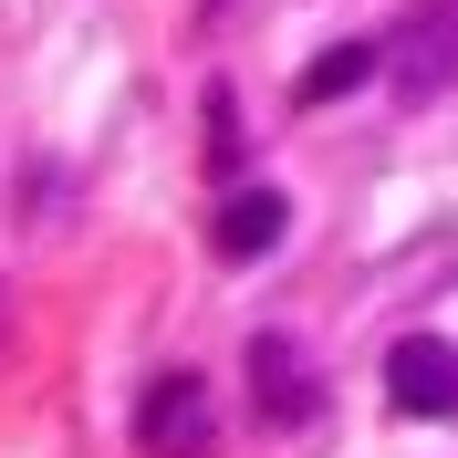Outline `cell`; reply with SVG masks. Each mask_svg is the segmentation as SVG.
<instances>
[{"label":"cell","instance_id":"obj_4","mask_svg":"<svg viewBox=\"0 0 458 458\" xmlns=\"http://www.w3.org/2000/svg\"><path fill=\"white\" fill-rule=\"evenodd\" d=\"M250 396H260L271 428H302V417L323 406V386H313V365H302V344H292V334H260V344H250Z\"/></svg>","mask_w":458,"mask_h":458},{"label":"cell","instance_id":"obj_3","mask_svg":"<svg viewBox=\"0 0 458 458\" xmlns=\"http://www.w3.org/2000/svg\"><path fill=\"white\" fill-rule=\"evenodd\" d=\"M386 396L406 417H458V344H437V334L386 344Z\"/></svg>","mask_w":458,"mask_h":458},{"label":"cell","instance_id":"obj_1","mask_svg":"<svg viewBox=\"0 0 458 458\" xmlns=\"http://www.w3.org/2000/svg\"><path fill=\"white\" fill-rule=\"evenodd\" d=\"M386 73H396L406 105H428V94L458 84V0H406L396 42H386Z\"/></svg>","mask_w":458,"mask_h":458},{"label":"cell","instance_id":"obj_6","mask_svg":"<svg viewBox=\"0 0 458 458\" xmlns=\"http://www.w3.org/2000/svg\"><path fill=\"white\" fill-rule=\"evenodd\" d=\"M375 63H386L375 42H334V53H313V63H302V105H344V94L375 73Z\"/></svg>","mask_w":458,"mask_h":458},{"label":"cell","instance_id":"obj_2","mask_svg":"<svg viewBox=\"0 0 458 458\" xmlns=\"http://www.w3.org/2000/svg\"><path fill=\"white\" fill-rule=\"evenodd\" d=\"M136 437H146V458H208V386L199 375H157L136 396Z\"/></svg>","mask_w":458,"mask_h":458},{"label":"cell","instance_id":"obj_5","mask_svg":"<svg viewBox=\"0 0 458 458\" xmlns=\"http://www.w3.org/2000/svg\"><path fill=\"white\" fill-rule=\"evenodd\" d=\"M292 229V208H282V188H240V199L219 208V260H260L271 240Z\"/></svg>","mask_w":458,"mask_h":458}]
</instances>
